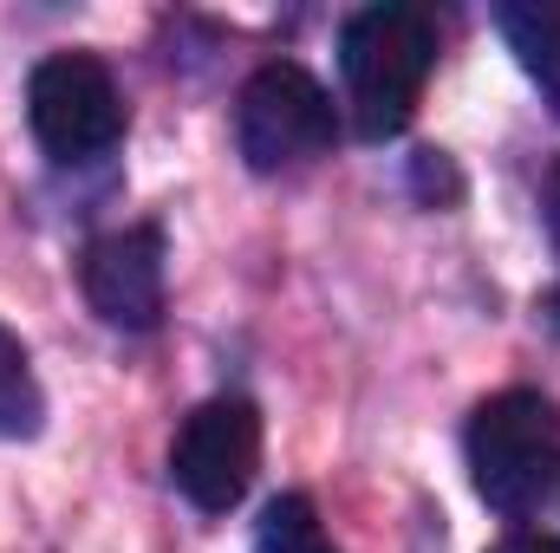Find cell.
Returning a JSON list of instances; mask_svg holds the SVG:
<instances>
[{"mask_svg": "<svg viewBox=\"0 0 560 553\" xmlns=\"http://www.w3.org/2000/svg\"><path fill=\"white\" fill-rule=\"evenodd\" d=\"M339 66H346V98H352L359 138H398L418 118V98L436 66V20L405 0L359 7L339 33Z\"/></svg>", "mask_w": 560, "mask_h": 553, "instance_id": "cell-1", "label": "cell"}, {"mask_svg": "<svg viewBox=\"0 0 560 553\" xmlns=\"http://www.w3.org/2000/svg\"><path fill=\"white\" fill-rule=\"evenodd\" d=\"M463 456H469L476 495L495 515L522 521L555 495L560 482V411L541 391H495L469 416Z\"/></svg>", "mask_w": 560, "mask_h": 553, "instance_id": "cell-2", "label": "cell"}, {"mask_svg": "<svg viewBox=\"0 0 560 553\" xmlns=\"http://www.w3.org/2000/svg\"><path fill=\"white\" fill-rule=\"evenodd\" d=\"M332 138H339L332 92L293 59H268L235 98V143H242L248 169H261V176L319 163Z\"/></svg>", "mask_w": 560, "mask_h": 553, "instance_id": "cell-3", "label": "cell"}, {"mask_svg": "<svg viewBox=\"0 0 560 553\" xmlns=\"http://www.w3.org/2000/svg\"><path fill=\"white\" fill-rule=\"evenodd\" d=\"M26 118L46 156L59 163H92L125 138V92L105 59L92 52H52L26 79Z\"/></svg>", "mask_w": 560, "mask_h": 553, "instance_id": "cell-4", "label": "cell"}, {"mask_svg": "<svg viewBox=\"0 0 560 553\" xmlns=\"http://www.w3.org/2000/svg\"><path fill=\"white\" fill-rule=\"evenodd\" d=\"M261 469V411L248 398H209L183 416L170 443V482L202 508L229 515Z\"/></svg>", "mask_w": 560, "mask_h": 553, "instance_id": "cell-5", "label": "cell"}, {"mask_svg": "<svg viewBox=\"0 0 560 553\" xmlns=\"http://www.w3.org/2000/svg\"><path fill=\"white\" fill-rule=\"evenodd\" d=\"M85 299L105 326L150 332L163 319V228H112L85 248Z\"/></svg>", "mask_w": 560, "mask_h": 553, "instance_id": "cell-6", "label": "cell"}, {"mask_svg": "<svg viewBox=\"0 0 560 553\" xmlns=\"http://www.w3.org/2000/svg\"><path fill=\"white\" fill-rule=\"evenodd\" d=\"M495 26L509 33L515 59L560 111V7H495Z\"/></svg>", "mask_w": 560, "mask_h": 553, "instance_id": "cell-7", "label": "cell"}, {"mask_svg": "<svg viewBox=\"0 0 560 553\" xmlns=\"http://www.w3.org/2000/svg\"><path fill=\"white\" fill-rule=\"evenodd\" d=\"M46 423V398L33 378V358L13 326H0V443H26Z\"/></svg>", "mask_w": 560, "mask_h": 553, "instance_id": "cell-8", "label": "cell"}, {"mask_svg": "<svg viewBox=\"0 0 560 553\" xmlns=\"http://www.w3.org/2000/svg\"><path fill=\"white\" fill-rule=\"evenodd\" d=\"M255 553H332V541L306 495H275L255 521Z\"/></svg>", "mask_w": 560, "mask_h": 553, "instance_id": "cell-9", "label": "cell"}, {"mask_svg": "<svg viewBox=\"0 0 560 553\" xmlns=\"http://www.w3.org/2000/svg\"><path fill=\"white\" fill-rule=\"evenodd\" d=\"M541 209H548V235H555V255H560V163H555V176H548V196H541ZM555 306H560V293H555Z\"/></svg>", "mask_w": 560, "mask_h": 553, "instance_id": "cell-10", "label": "cell"}, {"mask_svg": "<svg viewBox=\"0 0 560 553\" xmlns=\"http://www.w3.org/2000/svg\"><path fill=\"white\" fill-rule=\"evenodd\" d=\"M495 553H560V541L555 534H509Z\"/></svg>", "mask_w": 560, "mask_h": 553, "instance_id": "cell-11", "label": "cell"}]
</instances>
